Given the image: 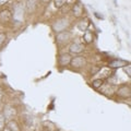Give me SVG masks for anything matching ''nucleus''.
<instances>
[{"label": "nucleus", "mask_w": 131, "mask_h": 131, "mask_svg": "<svg viewBox=\"0 0 131 131\" xmlns=\"http://www.w3.org/2000/svg\"><path fill=\"white\" fill-rule=\"evenodd\" d=\"M69 26V22L67 19H59L52 24V30H54L56 33H60V32H63L66 28Z\"/></svg>", "instance_id": "obj_1"}, {"label": "nucleus", "mask_w": 131, "mask_h": 131, "mask_svg": "<svg viewBox=\"0 0 131 131\" xmlns=\"http://www.w3.org/2000/svg\"><path fill=\"white\" fill-rule=\"evenodd\" d=\"M70 39H71V34H70V32H68V31H63V32L57 33L56 40H57V43H58V44H60V45L67 44Z\"/></svg>", "instance_id": "obj_2"}, {"label": "nucleus", "mask_w": 131, "mask_h": 131, "mask_svg": "<svg viewBox=\"0 0 131 131\" xmlns=\"http://www.w3.org/2000/svg\"><path fill=\"white\" fill-rule=\"evenodd\" d=\"M70 64L72 66V68H75V69H80L82 67H84L86 64V59L84 57H81V56H78L74 57L73 59H71V62Z\"/></svg>", "instance_id": "obj_3"}, {"label": "nucleus", "mask_w": 131, "mask_h": 131, "mask_svg": "<svg viewBox=\"0 0 131 131\" xmlns=\"http://www.w3.org/2000/svg\"><path fill=\"white\" fill-rule=\"evenodd\" d=\"M117 95L122 98H127V97L129 98L131 96L130 86H128V85H121V86L118 88V90H117Z\"/></svg>", "instance_id": "obj_4"}, {"label": "nucleus", "mask_w": 131, "mask_h": 131, "mask_svg": "<svg viewBox=\"0 0 131 131\" xmlns=\"http://www.w3.org/2000/svg\"><path fill=\"white\" fill-rule=\"evenodd\" d=\"M3 115H5L3 117L7 119H12L16 115V109L12 105H6L3 108Z\"/></svg>", "instance_id": "obj_5"}, {"label": "nucleus", "mask_w": 131, "mask_h": 131, "mask_svg": "<svg viewBox=\"0 0 131 131\" xmlns=\"http://www.w3.org/2000/svg\"><path fill=\"white\" fill-rule=\"evenodd\" d=\"M12 19V13L10 10L5 9V10H1L0 11V22L1 23H8L10 22Z\"/></svg>", "instance_id": "obj_6"}, {"label": "nucleus", "mask_w": 131, "mask_h": 131, "mask_svg": "<svg viewBox=\"0 0 131 131\" xmlns=\"http://www.w3.org/2000/svg\"><path fill=\"white\" fill-rule=\"evenodd\" d=\"M83 12H84V9H83V5L80 2H77L74 6L72 7V14L75 16V18H81L83 15Z\"/></svg>", "instance_id": "obj_7"}, {"label": "nucleus", "mask_w": 131, "mask_h": 131, "mask_svg": "<svg viewBox=\"0 0 131 131\" xmlns=\"http://www.w3.org/2000/svg\"><path fill=\"white\" fill-rule=\"evenodd\" d=\"M71 56L70 54H68V52H63V54H61L59 56V64L61 66V67H66V66L70 64L71 62Z\"/></svg>", "instance_id": "obj_8"}, {"label": "nucleus", "mask_w": 131, "mask_h": 131, "mask_svg": "<svg viewBox=\"0 0 131 131\" xmlns=\"http://www.w3.org/2000/svg\"><path fill=\"white\" fill-rule=\"evenodd\" d=\"M84 50V46L80 43H73L70 45V47H69V51L71 52V54H81L82 51Z\"/></svg>", "instance_id": "obj_9"}, {"label": "nucleus", "mask_w": 131, "mask_h": 131, "mask_svg": "<svg viewBox=\"0 0 131 131\" xmlns=\"http://www.w3.org/2000/svg\"><path fill=\"white\" fill-rule=\"evenodd\" d=\"M127 64H129L126 60H121V59H116L113 60L108 63V66L110 68H120V67H126Z\"/></svg>", "instance_id": "obj_10"}, {"label": "nucleus", "mask_w": 131, "mask_h": 131, "mask_svg": "<svg viewBox=\"0 0 131 131\" xmlns=\"http://www.w3.org/2000/svg\"><path fill=\"white\" fill-rule=\"evenodd\" d=\"M89 26H90V21L88 19H83V20H81V21L78 23V28H79L81 32L88 31Z\"/></svg>", "instance_id": "obj_11"}, {"label": "nucleus", "mask_w": 131, "mask_h": 131, "mask_svg": "<svg viewBox=\"0 0 131 131\" xmlns=\"http://www.w3.org/2000/svg\"><path fill=\"white\" fill-rule=\"evenodd\" d=\"M8 129L10 131H21V128L19 127V124L15 120H10L8 124Z\"/></svg>", "instance_id": "obj_12"}, {"label": "nucleus", "mask_w": 131, "mask_h": 131, "mask_svg": "<svg viewBox=\"0 0 131 131\" xmlns=\"http://www.w3.org/2000/svg\"><path fill=\"white\" fill-rule=\"evenodd\" d=\"M83 39L86 44H91L93 42V33L90 31H85L84 35H83Z\"/></svg>", "instance_id": "obj_13"}, {"label": "nucleus", "mask_w": 131, "mask_h": 131, "mask_svg": "<svg viewBox=\"0 0 131 131\" xmlns=\"http://www.w3.org/2000/svg\"><path fill=\"white\" fill-rule=\"evenodd\" d=\"M37 0H26V9L27 11H33L36 7Z\"/></svg>", "instance_id": "obj_14"}, {"label": "nucleus", "mask_w": 131, "mask_h": 131, "mask_svg": "<svg viewBox=\"0 0 131 131\" xmlns=\"http://www.w3.org/2000/svg\"><path fill=\"white\" fill-rule=\"evenodd\" d=\"M102 85H103V80H101V79H96V80H94L92 82V86H93V89H95V90L101 89Z\"/></svg>", "instance_id": "obj_15"}, {"label": "nucleus", "mask_w": 131, "mask_h": 131, "mask_svg": "<svg viewBox=\"0 0 131 131\" xmlns=\"http://www.w3.org/2000/svg\"><path fill=\"white\" fill-rule=\"evenodd\" d=\"M66 2H67V0H54V6L57 9H60L66 5Z\"/></svg>", "instance_id": "obj_16"}, {"label": "nucleus", "mask_w": 131, "mask_h": 131, "mask_svg": "<svg viewBox=\"0 0 131 131\" xmlns=\"http://www.w3.org/2000/svg\"><path fill=\"white\" fill-rule=\"evenodd\" d=\"M5 117H3V115L0 114V131H2L5 129Z\"/></svg>", "instance_id": "obj_17"}, {"label": "nucleus", "mask_w": 131, "mask_h": 131, "mask_svg": "<svg viewBox=\"0 0 131 131\" xmlns=\"http://www.w3.org/2000/svg\"><path fill=\"white\" fill-rule=\"evenodd\" d=\"M6 39H7V35L5 34V33H0V48H1L3 43L6 42Z\"/></svg>", "instance_id": "obj_18"}, {"label": "nucleus", "mask_w": 131, "mask_h": 131, "mask_svg": "<svg viewBox=\"0 0 131 131\" xmlns=\"http://www.w3.org/2000/svg\"><path fill=\"white\" fill-rule=\"evenodd\" d=\"M98 71H101V67H93L92 70H91V74L92 75H95Z\"/></svg>", "instance_id": "obj_19"}, {"label": "nucleus", "mask_w": 131, "mask_h": 131, "mask_svg": "<svg viewBox=\"0 0 131 131\" xmlns=\"http://www.w3.org/2000/svg\"><path fill=\"white\" fill-rule=\"evenodd\" d=\"M125 72H126L129 77H131V67H130L129 64H128V66H126V67H125Z\"/></svg>", "instance_id": "obj_20"}, {"label": "nucleus", "mask_w": 131, "mask_h": 131, "mask_svg": "<svg viewBox=\"0 0 131 131\" xmlns=\"http://www.w3.org/2000/svg\"><path fill=\"white\" fill-rule=\"evenodd\" d=\"M8 1H9V0H0V7L3 6V5H6Z\"/></svg>", "instance_id": "obj_21"}, {"label": "nucleus", "mask_w": 131, "mask_h": 131, "mask_svg": "<svg viewBox=\"0 0 131 131\" xmlns=\"http://www.w3.org/2000/svg\"><path fill=\"white\" fill-rule=\"evenodd\" d=\"M2 97H3V91H2V89L0 88V102H1L2 100Z\"/></svg>", "instance_id": "obj_22"}, {"label": "nucleus", "mask_w": 131, "mask_h": 131, "mask_svg": "<svg viewBox=\"0 0 131 131\" xmlns=\"http://www.w3.org/2000/svg\"><path fill=\"white\" fill-rule=\"evenodd\" d=\"M95 15L97 16V18H98V19H104V16H103V15H100V14H98V13H95Z\"/></svg>", "instance_id": "obj_23"}, {"label": "nucleus", "mask_w": 131, "mask_h": 131, "mask_svg": "<svg viewBox=\"0 0 131 131\" xmlns=\"http://www.w3.org/2000/svg\"><path fill=\"white\" fill-rule=\"evenodd\" d=\"M49 1H50V0H43V2H46V3L49 2Z\"/></svg>", "instance_id": "obj_24"}]
</instances>
